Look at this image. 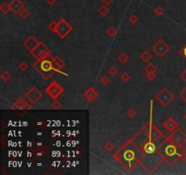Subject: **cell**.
I'll list each match as a JSON object with an SVG mask.
<instances>
[{"label":"cell","instance_id":"cell-1","mask_svg":"<svg viewBox=\"0 0 186 175\" xmlns=\"http://www.w3.org/2000/svg\"><path fill=\"white\" fill-rule=\"evenodd\" d=\"M10 6H11V9H12L14 12L19 13L20 11L23 10L24 5H23V3H22L20 0H13V1L10 3Z\"/></svg>","mask_w":186,"mask_h":175},{"label":"cell","instance_id":"cell-10","mask_svg":"<svg viewBox=\"0 0 186 175\" xmlns=\"http://www.w3.org/2000/svg\"><path fill=\"white\" fill-rule=\"evenodd\" d=\"M105 4H107V5H109V4H111L112 2H113V0H103Z\"/></svg>","mask_w":186,"mask_h":175},{"label":"cell","instance_id":"cell-12","mask_svg":"<svg viewBox=\"0 0 186 175\" xmlns=\"http://www.w3.org/2000/svg\"><path fill=\"white\" fill-rule=\"evenodd\" d=\"M184 119H185V120H186V113H185V114H184Z\"/></svg>","mask_w":186,"mask_h":175},{"label":"cell","instance_id":"cell-6","mask_svg":"<svg viewBox=\"0 0 186 175\" xmlns=\"http://www.w3.org/2000/svg\"><path fill=\"white\" fill-rule=\"evenodd\" d=\"M137 20V17H136V16L135 15H133V16H131V17H130V21H132V22H135Z\"/></svg>","mask_w":186,"mask_h":175},{"label":"cell","instance_id":"cell-9","mask_svg":"<svg viewBox=\"0 0 186 175\" xmlns=\"http://www.w3.org/2000/svg\"><path fill=\"white\" fill-rule=\"evenodd\" d=\"M181 77H182V78H183V79H184V80H185V82H186V70H184V73L182 74V76H181Z\"/></svg>","mask_w":186,"mask_h":175},{"label":"cell","instance_id":"cell-5","mask_svg":"<svg viewBox=\"0 0 186 175\" xmlns=\"http://www.w3.org/2000/svg\"><path fill=\"white\" fill-rule=\"evenodd\" d=\"M28 16H29V14H28V12H27L25 9H23V10L21 11V16H22V17L25 18V17H27Z\"/></svg>","mask_w":186,"mask_h":175},{"label":"cell","instance_id":"cell-7","mask_svg":"<svg viewBox=\"0 0 186 175\" xmlns=\"http://www.w3.org/2000/svg\"><path fill=\"white\" fill-rule=\"evenodd\" d=\"M181 97H182V98H183L186 101V88L183 91V92H182V93H181Z\"/></svg>","mask_w":186,"mask_h":175},{"label":"cell","instance_id":"cell-3","mask_svg":"<svg viewBox=\"0 0 186 175\" xmlns=\"http://www.w3.org/2000/svg\"><path fill=\"white\" fill-rule=\"evenodd\" d=\"M99 13L102 15V16H105L108 12H109V9L106 7V6H104V5H103V6H101L100 8H99Z\"/></svg>","mask_w":186,"mask_h":175},{"label":"cell","instance_id":"cell-4","mask_svg":"<svg viewBox=\"0 0 186 175\" xmlns=\"http://www.w3.org/2000/svg\"><path fill=\"white\" fill-rule=\"evenodd\" d=\"M154 13H155L157 16H161V15L164 13V9H163V7H161V6H157V7L154 9Z\"/></svg>","mask_w":186,"mask_h":175},{"label":"cell","instance_id":"cell-2","mask_svg":"<svg viewBox=\"0 0 186 175\" xmlns=\"http://www.w3.org/2000/svg\"><path fill=\"white\" fill-rule=\"evenodd\" d=\"M9 10H11L10 4L7 5L6 3H5V4L2 5V6H1V11H2L3 13H7V12H9Z\"/></svg>","mask_w":186,"mask_h":175},{"label":"cell","instance_id":"cell-11","mask_svg":"<svg viewBox=\"0 0 186 175\" xmlns=\"http://www.w3.org/2000/svg\"><path fill=\"white\" fill-rule=\"evenodd\" d=\"M184 57L186 58V46L184 47Z\"/></svg>","mask_w":186,"mask_h":175},{"label":"cell","instance_id":"cell-8","mask_svg":"<svg viewBox=\"0 0 186 175\" xmlns=\"http://www.w3.org/2000/svg\"><path fill=\"white\" fill-rule=\"evenodd\" d=\"M46 1H47V3H48L49 5H53L56 4V0H46Z\"/></svg>","mask_w":186,"mask_h":175}]
</instances>
